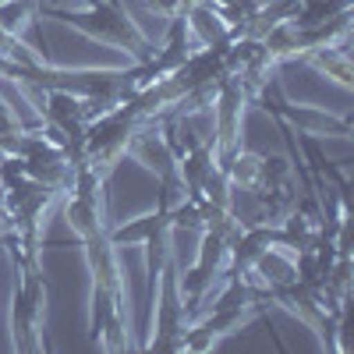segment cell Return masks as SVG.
I'll use <instances>...</instances> for the list:
<instances>
[{
  "label": "cell",
  "mask_w": 354,
  "mask_h": 354,
  "mask_svg": "<svg viewBox=\"0 0 354 354\" xmlns=\"http://www.w3.org/2000/svg\"><path fill=\"white\" fill-rule=\"evenodd\" d=\"M82 255L88 262V340L103 351H128L131 347V312H128V294H124V273L117 245L106 238V230L93 238L78 241Z\"/></svg>",
  "instance_id": "1"
},
{
  "label": "cell",
  "mask_w": 354,
  "mask_h": 354,
  "mask_svg": "<svg viewBox=\"0 0 354 354\" xmlns=\"http://www.w3.org/2000/svg\"><path fill=\"white\" fill-rule=\"evenodd\" d=\"M53 18H64L68 25L82 28L85 36L93 39H103V43H113L121 50H131V57L142 64L149 61V57L156 53V46L145 39V32L131 21L128 8L121 4V0H106V4H100V0H88V11L85 15H75V11H50Z\"/></svg>",
  "instance_id": "2"
},
{
  "label": "cell",
  "mask_w": 354,
  "mask_h": 354,
  "mask_svg": "<svg viewBox=\"0 0 354 354\" xmlns=\"http://www.w3.org/2000/svg\"><path fill=\"white\" fill-rule=\"evenodd\" d=\"M15 290H11V312H8V330H11V351H43V319H46V280L39 262L15 270Z\"/></svg>",
  "instance_id": "3"
},
{
  "label": "cell",
  "mask_w": 354,
  "mask_h": 354,
  "mask_svg": "<svg viewBox=\"0 0 354 354\" xmlns=\"http://www.w3.org/2000/svg\"><path fill=\"white\" fill-rule=\"evenodd\" d=\"M188 305L181 298V287H177V266L174 259L163 266L160 273V287H156V298L149 308V337H145V351H160V354H177L181 351V337L188 330Z\"/></svg>",
  "instance_id": "4"
},
{
  "label": "cell",
  "mask_w": 354,
  "mask_h": 354,
  "mask_svg": "<svg viewBox=\"0 0 354 354\" xmlns=\"http://www.w3.org/2000/svg\"><path fill=\"white\" fill-rule=\"evenodd\" d=\"M245 88L238 82V75H223L216 85V100L209 110V121H213V153H216V167H223L234 153L241 149V128H245Z\"/></svg>",
  "instance_id": "5"
},
{
  "label": "cell",
  "mask_w": 354,
  "mask_h": 354,
  "mask_svg": "<svg viewBox=\"0 0 354 354\" xmlns=\"http://www.w3.org/2000/svg\"><path fill=\"white\" fill-rule=\"evenodd\" d=\"M185 28H188L192 50H198V46H227L230 43V25L220 18V11L209 4V0H198L195 8L185 11Z\"/></svg>",
  "instance_id": "6"
},
{
  "label": "cell",
  "mask_w": 354,
  "mask_h": 354,
  "mask_svg": "<svg viewBox=\"0 0 354 354\" xmlns=\"http://www.w3.org/2000/svg\"><path fill=\"white\" fill-rule=\"evenodd\" d=\"M64 220L78 241L93 238V234L106 230V202L103 198H82L64 192Z\"/></svg>",
  "instance_id": "7"
},
{
  "label": "cell",
  "mask_w": 354,
  "mask_h": 354,
  "mask_svg": "<svg viewBox=\"0 0 354 354\" xmlns=\"http://www.w3.org/2000/svg\"><path fill=\"white\" fill-rule=\"evenodd\" d=\"M216 153H213V142H198L195 149H188L181 160H177V174L185 181V198H198L205 181L216 174Z\"/></svg>",
  "instance_id": "8"
},
{
  "label": "cell",
  "mask_w": 354,
  "mask_h": 354,
  "mask_svg": "<svg viewBox=\"0 0 354 354\" xmlns=\"http://www.w3.org/2000/svg\"><path fill=\"white\" fill-rule=\"evenodd\" d=\"M252 280H259L262 287H277V283H290L298 280V273H294V252L283 248V245H273L266 248L248 270H245Z\"/></svg>",
  "instance_id": "9"
},
{
  "label": "cell",
  "mask_w": 354,
  "mask_h": 354,
  "mask_svg": "<svg viewBox=\"0 0 354 354\" xmlns=\"http://www.w3.org/2000/svg\"><path fill=\"white\" fill-rule=\"evenodd\" d=\"M160 230H170V209L167 205H156L153 213H142V216H135V220H128V223H121V227H106V238L117 245V248H124V245H142V241H149L153 234H160Z\"/></svg>",
  "instance_id": "10"
},
{
  "label": "cell",
  "mask_w": 354,
  "mask_h": 354,
  "mask_svg": "<svg viewBox=\"0 0 354 354\" xmlns=\"http://www.w3.org/2000/svg\"><path fill=\"white\" fill-rule=\"evenodd\" d=\"M301 57H308V64L315 71H322L326 78H337L344 88L354 85V71H351V53H347V36H340L337 43H326V46H315V50H305Z\"/></svg>",
  "instance_id": "11"
},
{
  "label": "cell",
  "mask_w": 354,
  "mask_h": 354,
  "mask_svg": "<svg viewBox=\"0 0 354 354\" xmlns=\"http://www.w3.org/2000/svg\"><path fill=\"white\" fill-rule=\"evenodd\" d=\"M220 170L227 174V181H230L234 192H245V195H248V192H255L259 181H262V156L252 153V149H238Z\"/></svg>",
  "instance_id": "12"
},
{
  "label": "cell",
  "mask_w": 354,
  "mask_h": 354,
  "mask_svg": "<svg viewBox=\"0 0 354 354\" xmlns=\"http://www.w3.org/2000/svg\"><path fill=\"white\" fill-rule=\"evenodd\" d=\"M277 227H280V245L290 248V252H312L319 245V223H312L298 209H290Z\"/></svg>",
  "instance_id": "13"
},
{
  "label": "cell",
  "mask_w": 354,
  "mask_h": 354,
  "mask_svg": "<svg viewBox=\"0 0 354 354\" xmlns=\"http://www.w3.org/2000/svg\"><path fill=\"white\" fill-rule=\"evenodd\" d=\"M262 46L266 53H270V61H283V57H301V39H298V25H294V18H283L277 21L270 32L262 36Z\"/></svg>",
  "instance_id": "14"
},
{
  "label": "cell",
  "mask_w": 354,
  "mask_h": 354,
  "mask_svg": "<svg viewBox=\"0 0 354 354\" xmlns=\"http://www.w3.org/2000/svg\"><path fill=\"white\" fill-rule=\"evenodd\" d=\"M294 181V167L287 156H262V181L259 188H270V185H287Z\"/></svg>",
  "instance_id": "15"
},
{
  "label": "cell",
  "mask_w": 354,
  "mask_h": 354,
  "mask_svg": "<svg viewBox=\"0 0 354 354\" xmlns=\"http://www.w3.org/2000/svg\"><path fill=\"white\" fill-rule=\"evenodd\" d=\"M142 4H145V11H153L156 18H167V21H174V18L185 15L181 0H142Z\"/></svg>",
  "instance_id": "16"
}]
</instances>
